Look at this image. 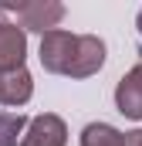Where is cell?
Returning <instances> with one entry per match:
<instances>
[{
  "label": "cell",
  "mask_w": 142,
  "mask_h": 146,
  "mask_svg": "<svg viewBox=\"0 0 142 146\" xmlns=\"http://www.w3.org/2000/svg\"><path fill=\"white\" fill-rule=\"evenodd\" d=\"M34 95V78L27 68H14V72H0V106L20 109L27 106Z\"/></svg>",
  "instance_id": "obj_6"
},
{
  "label": "cell",
  "mask_w": 142,
  "mask_h": 146,
  "mask_svg": "<svg viewBox=\"0 0 142 146\" xmlns=\"http://www.w3.org/2000/svg\"><path fill=\"white\" fill-rule=\"evenodd\" d=\"M0 14H17V27L27 34H47L58 31V24L64 21V3L58 0H20V3H0Z\"/></svg>",
  "instance_id": "obj_2"
},
{
  "label": "cell",
  "mask_w": 142,
  "mask_h": 146,
  "mask_svg": "<svg viewBox=\"0 0 142 146\" xmlns=\"http://www.w3.org/2000/svg\"><path fill=\"white\" fill-rule=\"evenodd\" d=\"M24 58H27V34L0 14V72L24 68Z\"/></svg>",
  "instance_id": "obj_5"
},
{
  "label": "cell",
  "mask_w": 142,
  "mask_h": 146,
  "mask_svg": "<svg viewBox=\"0 0 142 146\" xmlns=\"http://www.w3.org/2000/svg\"><path fill=\"white\" fill-rule=\"evenodd\" d=\"M41 68L64 78H91L105 65V41L98 34H71V31H47L37 48Z\"/></svg>",
  "instance_id": "obj_1"
},
{
  "label": "cell",
  "mask_w": 142,
  "mask_h": 146,
  "mask_svg": "<svg viewBox=\"0 0 142 146\" xmlns=\"http://www.w3.org/2000/svg\"><path fill=\"white\" fill-rule=\"evenodd\" d=\"M125 146H142V129H132V133H125Z\"/></svg>",
  "instance_id": "obj_9"
},
{
  "label": "cell",
  "mask_w": 142,
  "mask_h": 146,
  "mask_svg": "<svg viewBox=\"0 0 142 146\" xmlns=\"http://www.w3.org/2000/svg\"><path fill=\"white\" fill-rule=\"evenodd\" d=\"M20 146H68V126L61 115L54 112H44L34 115L20 136Z\"/></svg>",
  "instance_id": "obj_3"
},
{
  "label": "cell",
  "mask_w": 142,
  "mask_h": 146,
  "mask_svg": "<svg viewBox=\"0 0 142 146\" xmlns=\"http://www.w3.org/2000/svg\"><path fill=\"white\" fill-rule=\"evenodd\" d=\"M27 122L31 119L24 112H0V146H20Z\"/></svg>",
  "instance_id": "obj_8"
},
{
  "label": "cell",
  "mask_w": 142,
  "mask_h": 146,
  "mask_svg": "<svg viewBox=\"0 0 142 146\" xmlns=\"http://www.w3.org/2000/svg\"><path fill=\"white\" fill-rule=\"evenodd\" d=\"M135 27H139V34H142V10H139V17H135Z\"/></svg>",
  "instance_id": "obj_10"
},
{
  "label": "cell",
  "mask_w": 142,
  "mask_h": 146,
  "mask_svg": "<svg viewBox=\"0 0 142 146\" xmlns=\"http://www.w3.org/2000/svg\"><path fill=\"white\" fill-rule=\"evenodd\" d=\"M81 146H125V133L108 122H88L81 129Z\"/></svg>",
  "instance_id": "obj_7"
},
{
  "label": "cell",
  "mask_w": 142,
  "mask_h": 146,
  "mask_svg": "<svg viewBox=\"0 0 142 146\" xmlns=\"http://www.w3.org/2000/svg\"><path fill=\"white\" fill-rule=\"evenodd\" d=\"M115 109L125 119H142V61L132 65L115 85Z\"/></svg>",
  "instance_id": "obj_4"
}]
</instances>
